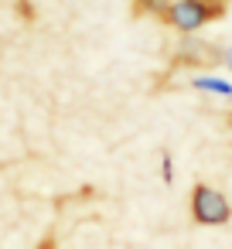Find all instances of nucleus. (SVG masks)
I'll list each match as a JSON object with an SVG mask.
<instances>
[{
	"instance_id": "nucleus-1",
	"label": "nucleus",
	"mask_w": 232,
	"mask_h": 249,
	"mask_svg": "<svg viewBox=\"0 0 232 249\" xmlns=\"http://www.w3.org/2000/svg\"><path fill=\"white\" fill-rule=\"evenodd\" d=\"M191 215L201 225H225L232 218V205L222 191H215L208 184H198L195 195H191Z\"/></svg>"
},
{
	"instance_id": "nucleus-2",
	"label": "nucleus",
	"mask_w": 232,
	"mask_h": 249,
	"mask_svg": "<svg viewBox=\"0 0 232 249\" xmlns=\"http://www.w3.org/2000/svg\"><path fill=\"white\" fill-rule=\"evenodd\" d=\"M212 18H215V11H212V4H205V0H174V4L167 7L171 28L181 31V35H195V31L205 28Z\"/></svg>"
},
{
	"instance_id": "nucleus-3",
	"label": "nucleus",
	"mask_w": 232,
	"mask_h": 249,
	"mask_svg": "<svg viewBox=\"0 0 232 249\" xmlns=\"http://www.w3.org/2000/svg\"><path fill=\"white\" fill-rule=\"evenodd\" d=\"M191 86L198 92H212V96H222V99H232V82L222 79V75H195Z\"/></svg>"
},
{
	"instance_id": "nucleus-4",
	"label": "nucleus",
	"mask_w": 232,
	"mask_h": 249,
	"mask_svg": "<svg viewBox=\"0 0 232 249\" xmlns=\"http://www.w3.org/2000/svg\"><path fill=\"white\" fill-rule=\"evenodd\" d=\"M222 65H225V69H229V72H232V45H229V48H225V52H222Z\"/></svg>"
}]
</instances>
